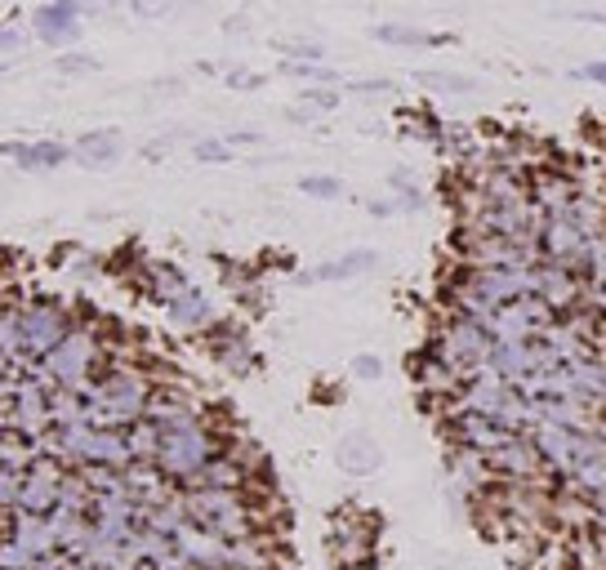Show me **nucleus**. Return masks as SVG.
Segmentation results:
<instances>
[{
  "label": "nucleus",
  "mask_w": 606,
  "mask_h": 570,
  "mask_svg": "<svg viewBox=\"0 0 606 570\" xmlns=\"http://www.w3.org/2000/svg\"><path fill=\"white\" fill-rule=\"evenodd\" d=\"M334 463L349 477H375L379 463H384V446L371 433H349V437H339V446H334Z\"/></svg>",
  "instance_id": "11"
},
{
  "label": "nucleus",
  "mask_w": 606,
  "mask_h": 570,
  "mask_svg": "<svg viewBox=\"0 0 606 570\" xmlns=\"http://www.w3.org/2000/svg\"><path fill=\"white\" fill-rule=\"evenodd\" d=\"M371 214H375V219H388V214H401V205H397V201H371Z\"/></svg>",
  "instance_id": "37"
},
{
  "label": "nucleus",
  "mask_w": 606,
  "mask_h": 570,
  "mask_svg": "<svg viewBox=\"0 0 606 570\" xmlns=\"http://www.w3.org/2000/svg\"><path fill=\"white\" fill-rule=\"evenodd\" d=\"M486 463H491L495 481H540V477L549 472L540 446H536L527 433H517L508 446H499L495 455H486Z\"/></svg>",
  "instance_id": "8"
},
{
  "label": "nucleus",
  "mask_w": 606,
  "mask_h": 570,
  "mask_svg": "<svg viewBox=\"0 0 606 570\" xmlns=\"http://www.w3.org/2000/svg\"><path fill=\"white\" fill-rule=\"evenodd\" d=\"M371 268H379V255H375V250H349L343 259L317 264V268L304 272L299 281H304V286H308V281H349V277H362V272H371Z\"/></svg>",
  "instance_id": "17"
},
{
  "label": "nucleus",
  "mask_w": 606,
  "mask_h": 570,
  "mask_svg": "<svg viewBox=\"0 0 606 570\" xmlns=\"http://www.w3.org/2000/svg\"><path fill=\"white\" fill-rule=\"evenodd\" d=\"M143 281H147V294H152L156 303H165V308H169V303H175V299H179V294L192 286V281H188V277H184L175 264H165V259H152V264H143Z\"/></svg>",
  "instance_id": "19"
},
{
  "label": "nucleus",
  "mask_w": 606,
  "mask_h": 570,
  "mask_svg": "<svg viewBox=\"0 0 606 570\" xmlns=\"http://www.w3.org/2000/svg\"><path fill=\"white\" fill-rule=\"evenodd\" d=\"M447 437L455 450H477V455H495L499 446H508L517 437V428H508L495 415H477V411H447Z\"/></svg>",
  "instance_id": "7"
},
{
  "label": "nucleus",
  "mask_w": 606,
  "mask_h": 570,
  "mask_svg": "<svg viewBox=\"0 0 606 570\" xmlns=\"http://www.w3.org/2000/svg\"><path fill=\"white\" fill-rule=\"evenodd\" d=\"M184 5H192V0H134V19H169V14H179Z\"/></svg>",
  "instance_id": "25"
},
{
  "label": "nucleus",
  "mask_w": 606,
  "mask_h": 570,
  "mask_svg": "<svg viewBox=\"0 0 606 570\" xmlns=\"http://www.w3.org/2000/svg\"><path fill=\"white\" fill-rule=\"evenodd\" d=\"M125 446H130L134 463H152V459H156V446H161V428L143 415V420H134V424L125 428Z\"/></svg>",
  "instance_id": "20"
},
{
  "label": "nucleus",
  "mask_w": 606,
  "mask_h": 570,
  "mask_svg": "<svg viewBox=\"0 0 606 570\" xmlns=\"http://www.w3.org/2000/svg\"><path fill=\"white\" fill-rule=\"evenodd\" d=\"M571 76H575V80H588V86H606V58H588V63H580Z\"/></svg>",
  "instance_id": "33"
},
{
  "label": "nucleus",
  "mask_w": 606,
  "mask_h": 570,
  "mask_svg": "<svg viewBox=\"0 0 606 570\" xmlns=\"http://www.w3.org/2000/svg\"><path fill=\"white\" fill-rule=\"evenodd\" d=\"M10 539L32 557V561H45L58 552V530L49 517H27V513H14L10 522Z\"/></svg>",
  "instance_id": "13"
},
{
  "label": "nucleus",
  "mask_w": 606,
  "mask_h": 570,
  "mask_svg": "<svg viewBox=\"0 0 606 570\" xmlns=\"http://www.w3.org/2000/svg\"><path fill=\"white\" fill-rule=\"evenodd\" d=\"M566 485H571V491H580L584 500H597V495H606V459H588V463L571 468Z\"/></svg>",
  "instance_id": "21"
},
{
  "label": "nucleus",
  "mask_w": 606,
  "mask_h": 570,
  "mask_svg": "<svg viewBox=\"0 0 606 570\" xmlns=\"http://www.w3.org/2000/svg\"><path fill=\"white\" fill-rule=\"evenodd\" d=\"M223 80H228L232 90H258V86H264V76H250L245 67H232V71H228Z\"/></svg>",
  "instance_id": "35"
},
{
  "label": "nucleus",
  "mask_w": 606,
  "mask_h": 570,
  "mask_svg": "<svg viewBox=\"0 0 606 570\" xmlns=\"http://www.w3.org/2000/svg\"><path fill=\"white\" fill-rule=\"evenodd\" d=\"M536 299H544L558 316H571L580 308V299H584V281L562 272V268H553V264H536Z\"/></svg>",
  "instance_id": "10"
},
{
  "label": "nucleus",
  "mask_w": 606,
  "mask_h": 570,
  "mask_svg": "<svg viewBox=\"0 0 606 570\" xmlns=\"http://www.w3.org/2000/svg\"><path fill=\"white\" fill-rule=\"evenodd\" d=\"M184 513L197 530L214 539H250L264 535V508H258L254 491H179Z\"/></svg>",
  "instance_id": "3"
},
{
  "label": "nucleus",
  "mask_w": 606,
  "mask_h": 570,
  "mask_svg": "<svg viewBox=\"0 0 606 570\" xmlns=\"http://www.w3.org/2000/svg\"><path fill=\"white\" fill-rule=\"evenodd\" d=\"M23 477L14 468H0V513H14L19 508V491H23Z\"/></svg>",
  "instance_id": "26"
},
{
  "label": "nucleus",
  "mask_w": 606,
  "mask_h": 570,
  "mask_svg": "<svg viewBox=\"0 0 606 570\" xmlns=\"http://www.w3.org/2000/svg\"><path fill=\"white\" fill-rule=\"evenodd\" d=\"M165 312H169V321H175L179 331H192V335H206L210 325L219 321V316H214V303H210V294H206L201 286H188Z\"/></svg>",
  "instance_id": "14"
},
{
  "label": "nucleus",
  "mask_w": 606,
  "mask_h": 570,
  "mask_svg": "<svg viewBox=\"0 0 606 570\" xmlns=\"http://www.w3.org/2000/svg\"><path fill=\"white\" fill-rule=\"evenodd\" d=\"M410 370H415V383H419L423 396H438V401H447V405H451V401L460 396V388H464V379H460L451 366H442L438 357H428V353L415 357Z\"/></svg>",
  "instance_id": "16"
},
{
  "label": "nucleus",
  "mask_w": 606,
  "mask_h": 570,
  "mask_svg": "<svg viewBox=\"0 0 606 570\" xmlns=\"http://www.w3.org/2000/svg\"><path fill=\"white\" fill-rule=\"evenodd\" d=\"M80 14H85L80 0H49V5H41L32 14V32H36V41L63 49V45H71L80 36Z\"/></svg>",
  "instance_id": "9"
},
{
  "label": "nucleus",
  "mask_w": 606,
  "mask_h": 570,
  "mask_svg": "<svg viewBox=\"0 0 606 570\" xmlns=\"http://www.w3.org/2000/svg\"><path fill=\"white\" fill-rule=\"evenodd\" d=\"M349 90H353V94H366V99H388V94H397L393 80H353Z\"/></svg>",
  "instance_id": "32"
},
{
  "label": "nucleus",
  "mask_w": 606,
  "mask_h": 570,
  "mask_svg": "<svg viewBox=\"0 0 606 570\" xmlns=\"http://www.w3.org/2000/svg\"><path fill=\"white\" fill-rule=\"evenodd\" d=\"M0 71H5V67H0Z\"/></svg>",
  "instance_id": "39"
},
{
  "label": "nucleus",
  "mask_w": 606,
  "mask_h": 570,
  "mask_svg": "<svg viewBox=\"0 0 606 570\" xmlns=\"http://www.w3.org/2000/svg\"><path fill=\"white\" fill-rule=\"evenodd\" d=\"M304 103L312 112H330V108H339V90L334 86H312V90H304Z\"/></svg>",
  "instance_id": "29"
},
{
  "label": "nucleus",
  "mask_w": 606,
  "mask_h": 570,
  "mask_svg": "<svg viewBox=\"0 0 606 570\" xmlns=\"http://www.w3.org/2000/svg\"><path fill=\"white\" fill-rule=\"evenodd\" d=\"M258 143H264V134H258V130H232L228 134V147H258Z\"/></svg>",
  "instance_id": "36"
},
{
  "label": "nucleus",
  "mask_w": 606,
  "mask_h": 570,
  "mask_svg": "<svg viewBox=\"0 0 606 570\" xmlns=\"http://www.w3.org/2000/svg\"><path fill=\"white\" fill-rule=\"evenodd\" d=\"M54 71H63V76H90V71H99V58L95 54H58Z\"/></svg>",
  "instance_id": "27"
},
{
  "label": "nucleus",
  "mask_w": 606,
  "mask_h": 570,
  "mask_svg": "<svg viewBox=\"0 0 606 570\" xmlns=\"http://www.w3.org/2000/svg\"><path fill=\"white\" fill-rule=\"evenodd\" d=\"M299 192H304V197H317V201H339V197H343V183H339L334 175H308V179H299Z\"/></svg>",
  "instance_id": "24"
},
{
  "label": "nucleus",
  "mask_w": 606,
  "mask_h": 570,
  "mask_svg": "<svg viewBox=\"0 0 606 570\" xmlns=\"http://www.w3.org/2000/svg\"><path fill=\"white\" fill-rule=\"evenodd\" d=\"M0 156L19 160L23 170H58L63 160H71V147H67V143H54V138H36V143H0Z\"/></svg>",
  "instance_id": "15"
},
{
  "label": "nucleus",
  "mask_w": 606,
  "mask_h": 570,
  "mask_svg": "<svg viewBox=\"0 0 606 570\" xmlns=\"http://www.w3.org/2000/svg\"><path fill=\"white\" fill-rule=\"evenodd\" d=\"M593 526H597V530H606V495H597V500H593Z\"/></svg>",
  "instance_id": "38"
},
{
  "label": "nucleus",
  "mask_w": 606,
  "mask_h": 570,
  "mask_svg": "<svg viewBox=\"0 0 606 570\" xmlns=\"http://www.w3.org/2000/svg\"><path fill=\"white\" fill-rule=\"evenodd\" d=\"M192 156L206 160V166H219V160H232V147H228V138H201V143H192Z\"/></svg>",
  "instance_id": "28"
},
{
  "label": "nucleus",
  "mask_w": 606,
  "mask_h": 570,
  "mask_svg": "<svg viewBox=\"0 0 606 570\" xmlns=\"http://www.w3.org/2000/svg\"><path fill=\"white\" fill-rule=\"evenodd\" d=\"M27 41V27L19 23V19H5L0 23V49H19Z\"/></svg>",
  "instance_id": "34"
},
{
  "label": "nucleus",
  "mask_w": 606,
  "mask_h": 570,
  "mask_svg": "<svg viewBox=\"0 0 606 570\" xmlns=\"http://www.w3.org/2000/svg\"><path fill=\"white\" fill-rule=\"evenodd\" d=\"M71 156L90 170H108L125 156V134L121 130H90V134H80L71 143Z\"/></svg>",
  "instance_id": "12"
},
{
  "label": "nucleus",
  "mask_w": 606,
  "mask_h": 570,
  "mask_svg": "<svg viewBox=\"0 0 606 570\" xmlns=\"http://www.w3.org/2000/svg\"><path fill=\"white\" fill-rule=\"evenodd\" d=\"M277 49L286 58H299V63H321V45H312V41H282Z\"/></svg>",
  "instance_id": "30"
},
{
  "label": "nucleus",
  "mask_w": 606,
  "mask_h": 570,
  "mask_svg": "<svg viewBox=\"0 0 606 570\" xmlns=\"http://www.w3.org/2000/svg\"><path fill=\"white\" fill-rule=\"evenodd\" d=\"M371 36L379 45H397V49H432V45H451V36L442 32H423V27H410V23H375Z\"/></svg>",
  "instance_id": "18"
},
{
  "label": "nucleus",
  "mask_w": 606,
  "mask_h": 570,
  "mask_svg": "<svg viewBox=\"0 0 606 570\" xmlns=\"http://www.w3.org/2000/svg\"><path fill=\"white\" fill-rule=\"evenodd\" d=\"M161 428V446H156V468L179 485V491H188V485L197 481V472L228 450V442L219 437V428L210 424L206 411H184V415H169L156 424Z\"/></svg>",
  "instance_id": "2"
},
{
  "label": "nucleus",
  "mask_w": 606,
  "mask_h": 570,
  "mask_svg": "<svg viewBox=\"0 0 606 570\" xmlns=\"http://www.w3.org/2000/svg\"><path fill=\"white\" fill-rule=\"evenodd\" d=\"M19 331H23V348L32 361L49 357L76 325H71V312L54 299H32V303H19Z\"/></svg>",
  "instance_id": "6"
},
{
  "label": "nucleus",
  "mask_w": 606,
  "mask_h": 570,
  "mask_svg": "<svg viewBox=\"0 0 606 570\" xmlns=\"http://www.w3.org/2000/svg\"><path fill=\"white\" fill-rule=\"evenodd\" d=\"M419 86L438 90V94H473V90H477V80H469V76H451V71H419Z\"/></svg>",
  "instance_id": "23"
},
{
  "label": "nucleus",
  "mask_w": 606,
  "mask_h": 570,
  "mask_svg": "<svg viewBox=\"0 0 606 570\" xmlns=\"http://www.w3.org/2000/svg\"><path fill=\"white\" fill-rule=\"evenodd\" d=\"M428 357H438L442 366H451L464 383L473 375H482L495 357V339L482 331L477 321L460 316V312H447V321L432 331V344H428Z\"/></svg>",
  "instance_id": "5"
},
{
  "label": "nucleus",
  "mask_w": 606,
  "mask_h": 570,
  "mask_svg": "<svg viewBox=\"0 0 606 570\" xmlns=\"http://www.w3.org/2000/svg\"><path fill=\"white\" fill-rule=\"evenodd\" d=\"M85 396V424L90 428H117L125 433L134 420L147 415V405L156 396V379L139 366H108L99 379H90L85 388H76Z\"/></svg>",
  "instance_id": "1"
},
{
  "label": "nucleus",
  "mask_w": 606,
  "mask_h": 570,
  "mask_svg": "<svg viewBox=\"0 0 606 570\" xmlns=\"http://www.w3.org/2000/svg\"><path fill=\"white\" fill-rule=\"evenodd\" d=\"M103 357H108V348H103V339L95 335V331H85V325H76V331L49 353V357H41L36 366H32V375L54 392V388H85L90 379H99L108 366H103Z\"/></svg>",
  "instance_id": "4"
},
{
  "label": "nucleus",
  "mask_w": 606,
  "mask_h": 570,
  "mask_svg": "<svg viewBox=\"0 0 606 570\" xmlns=\"http://www.w3.org/2000/svg\"><path fill=\"white\" fill-rule=\"evenodd\" d=\"M353 375L366 379V383H375V379H384V361L375 353H362V357H353Z\"/></svg>",
  "instance_id": "31"
},
{
  "label": "nucleus",
  "mask_w": 606,
  "mask_h": 570,
  "mask_svg": "<svg viewBox=\"0 0 606 570\" xmlns=\"http://www.w3.org/2000/svg\"><path fill=\"white\" fill-rule=\"evenodd\" d=\"M388 188H393V201L401 205V210H423V188L415 183V170H406V166H393L388 170Z\"/></svg>",
  "instance_id": "22"
}]
</instances>
